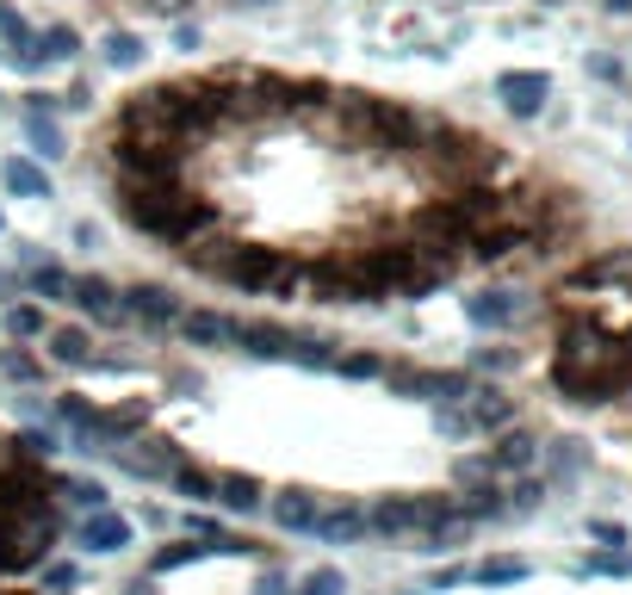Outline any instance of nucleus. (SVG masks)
Segmentation results:
<instances>
[{
  "mask_svg": "<svg viewBox=\"0 0 632 595\" xmlns=\"http://www.w3.org/2000/svg\"><path fill=\"white\" fill-rule=\"evenodd\" d=\"M69 539H81L75 552H124L131 546V515H118L112 502L87 509L81 521H69Z\"/></svg>",
  "mask_w": 632,
  "mask_h": 595,
  "instance_id": "7ed1b4c3",
  "label": "nucleus"
},
{
  "mask_svg": "<svg viewBox=\"0 0 632 595\" xmlns=\"http://www.w3.org/2000/svg\"><path fill=\"white\" fill-rule=\"evenodd\" d=\"M106 212L224 298L421 305L552 261L583 205L465 118L254 57L131 81L87 131Z\"/></svg>",
  "mask_w": 632,
  "mask_h": 595,
  "instance_id": "f257e3e1",
  "label": "nucleus"
},
{
  "mask_svg": "<svg viewBox=\"0 0 632 595\" xmlns=\"http://www.w3.org/2000/svg\"><path fill=\"white\" fill-rule=\"evenodd\" d=\"M497 94L515 118H534L539 106H546V94H552V75H539V69H509V75H497Z\"/></svg>",
  "mask_w": 632,
  "mask_h": 595,
  "instance_id": "39448f33",
  "label": "nucleus"
},
{
  "mask_svg": "<svg viewBox=\"0 0 632 595\" xmlns=\"http://www.w3.org/2000/svg\"><path fill=\"white\" fill-rule=\"evenodd\" d=\"M465 317L478 329H509L521 317V298L515 291H472V298H465Z\"/></svg>",
  "mask_w": 632,
  "mask_h": 595,
  "instance_id": "1a4fd4ad",
  "label": "nucleus"
},
{
  "mask_svg": "<svg viewBox=\"0 0 632 595\" xmlns=\"http://www.w3.org/2000/svg\"><path fill=\"white\" fill-rule=\"evenodd\" d=\"M99 57L112 62V69H136V62H143V38H136V32H124V25H112Z\"/></svg>",
  "mask_w": 632,
  "mask_h": 595,
  "instance_id": "2eb2a0df",
  "label": "nucleus"
},
{
  "mask_svg": "<svg viewBox=\"0 0 632 595\" xmlns=\"http://www.w3.org/2000/svg\"><path fill=\"white\" fill-rule=\"evenodd\" d=\"M69 305L87 310V317H99L106 329L124 323V291H118L112 279H94V273H75V279H69Z\"/></svg>",
  "mask_w": 632,
  "mask_h": 595,
  "instance_id": "20e7f679",
  "label": "nucleus"
},
{
  "mask_svg": "<svg viewBox=\"0 0 632 595\" xmlns=\"http://www.w3.org/2000/svg\"><path fill=\"white\" fill-rule=\"evenodd\" d=\"M552 472H558V478H576V472H583V447H576V441H558Z\"/></svg>",
  "mask_w": 632,
  "mask_h": 595,
  "instance_id": "6ab92c4d",
  "label": "nucleus"
},
{
  "mask_svg": "<svg viewBox=\"0 0 632 595\" xmlns=\"http://www.w3.org/2000/svg\"><path fill=\"white\" fill-rule=\"evenodd\" d=\"M601 7H608V13H632V0H601Z\"/></svg>",
  "mask_w": 632,
  "mask_h": 595,
  "instance_id": "b1692460",
  "label": "nucleus"
},
{
  "mask_svg": "<svg viewBox=\"0 0 632 595\" xmlns=\"http://www.w3.org/2000/svg\"><path fill=\"white\" fill-rule=\"evenodd\" d=\"M0 329H7V342H32V335H50V310L38 305V298H13L7 305V317H0Z\"/></svg>",
  "mask_w": 632,
  "mask_h": 595,
  "instance_id": "9b49d317",
  "label": "nucleus"
},
{
  "mask_svg": "<svg viewBox=\"0 0 632 595\" xmlns=\"http://www.w3.org/2000/svg\"><path fill=\"white\" fill-rule=\"evenodd\" d=\"M0 187L13 192V199H50V174H44V162H32V155H7V162H0Z\"/></svg>",
  "mask_w": 632,
  "mask_h": 595,
  "instance_id": "6e6552de",
  "label": "nucleus"
},
{
  "mask_svg": "<svg viewBox=\"0 0 632 595\" xmlns=\"http://www.w3.org/2000/svg\"><path fill=\"white\" fill-rule=\"evenodd\" d=\"M13 298H20V273L0 267V305H13Z\"/></svg>",
  "mask_w": 632,
  "mask_h": 595,
  "instance_id": "5701e85b",
  "label": "nucleus"
},
{
  "mask_svg": "<svg viewBox=\"0 0 632 595\" xmlns=\"http://www.w3.org/2000/svg\"><path fill=\"white\" fill-rule=\"evenodd\" d=\"M534 460H539V441L527 435V428H502L497 435V447L484 453V465L497 472V478H515V472H534Z\"/></svg>",
  "mask_w": 632,
  "mask_h": 595,
  "instance_id": "423d86ee",
  "label": "nucleus"
},
{
  "mask_svg": "<svg viewBox=\"0 0 632 595\" xmlns=\"http://www.w3.org/2000/svg\"><path fill=\"white\" fill-rule=\"evenodd\" d=\"M291 595H347V576L335 571V564H317V571L298 576V590Z\"/></svg>",
  "mask_w": 632,
  "mask_h": 595,
  "instance_id": "f3484780",
  "label": "nucleus"
},
{
  "mask_svg": "<svg viewBox=\"0 0 632 595\" xmlns=\"http://www.w3.org/2000/svg\"><path fill=\"white\" fill-rule=\"evenodd\" d=\"M0 595H57V590H44L32 576H0Z\"/></svg>",
  "mask_w": 632,
  "mask_h": 595,
  "instance_id": "412c9836",
  "label": "nucleus"
},
{
  "mask_svg": "<svg viewBox=\"0 0 632 595\" xmlns=\"http://www.w3.org/2000/svg\"><path fill=\"white\" fill-rule=\"evenodd\" d=\"M187 298L168 286H124V317H150V323H180Z\"/></svg>",
  "mask_w": 632,
  "mask_h": 595,
  "instance_id": "0eeeda50",
  "label": "nucleus"
},
{
  "mask_svg": "<svg viewBox=\"0 0 632 595\" xmlns=\"http://www.w3.org/2000/svg\"><path fill=\"white\" fill-rule=\"evenodd\" d=\"M75 472L57 465L44 428L0 423V576H38L69 546Z\"/></svg>",
  "mask_w": 632,
  "mask_h": 595,
  "instance_id": "f03ea898",
  "label": "nucleus"
},
{
  "mask_svg": "<svg viewBox=\"0 0 632 595\" xmlns=\"http://www.w3.org/2000/svg\"><path fill=\"white\" fill-rule=\"evenodd\" d=\"M69 279H75V273L57 267V261H32V267H25V286L38 291V305H69Z\"/></svg>",
  "mask_w": 632,
  "mask_h": 595,
  "instance_id": "ddd939ff",
  "label": "nucleus"
},
{
  "mask_svg": "<svg viewBox=\"0 0 632 595\" xmlns=\"http://www.w3.org/2000/svg\"><path fill=\"white\" fill-rule=\"evenodd\" d=\"M589 571H608V576H632V552H620V546H613V552H595V558H589Z\"/></svg>",
  "mask_w": 632,
  "mask_h": 595,
  "instance_id": "aec40b11",
  "label": "nucleus"
},
{
  "mask_svg": "<svg viewBox=\"0 0 632 595\" xmlns=\"http://www.w3.org/2000/svg\"><path fill=\"white\" fill-rule=\"evenodd\" d=\"M472 576H478V583H521V576H527V558H484Z\"/></svg>",
  "mask_w": 632,
  "mask_h": 595,
  "instance_id": "a211bd4d",
  "label": "nucleus"
},
{
  "mask_svg": "<svg viewBox=\"0 0 632 595\" xmlns=\"http://www.w3.org/2000/svg\"><path fill=\"white\" fill-rule=\"evenodd\" d=\"M25 143H32V155H38V162H62V155H69V143H62V124H57V118H44L38 106L25 112Z\"/></svg>",
  "mask_w": 632,
  "mask_h": 595,
  "instance_id": "f8f14e48",
  "label": "nucleus"
},
{
  "mask_svg": "<svg viewBox=\"0 0 632 595\" xmlns=\"http://www.w3.org/2000/svg\"><path fill=\"white\" fill-rule=\"evenodd\" d=\"M32 50H44V62H75L81 57V32L75 25H62V20H50L38 32V44H32Z\"/></svg>",
  "mask_w": 632,
  "mask_h": 595,
  "instance_id": "4468645a",
  "label": "nucleus"
},
{
  "mask_svg": "<svg viewBox=\"0 0 632 595\" xmlns=\"http://www.w3.org/2000/svg\"><path fill=\"white\" fill-rule=\"evenodd\" d=\"M87 7L112 13V20H180L187 7H199V0H87Z\"/></svg>",
  "mask_w": 632,
  "mask_h": 595,
  "instance_id": "9d476101",
  "label": "nucleus"
},
{
  "mask_svg": "<svg viewBox=\"0 0 632 595\" xmlns=\"http://www.w3.org/2000/svg\"><path fill=\"white\" fill-rule=\"evenodd\" d=\"M595 539H601V546H627V527H620V521H595Z\"/></svg>",
  "mask_w": 632,
  "mask_h": 595,
  "instance_id": "4be33fe9",
  "label": "nucleus"
},
{
  "mask_svg": "<svg viewBox=\"0 0 632 595\" xmlns=\"http://www.w3.org/2000/svg\"><path fill=\"white\" fill-rule=\"evenodd\" d=\"M0 372L7 379H44V354H25V342H0Z\"/></svg>",
  "mask_w": 632,
  "mask_h": 595,
  "instance_id": "dca6fc26",
  "label": "nucleus"
}]
</instances>
